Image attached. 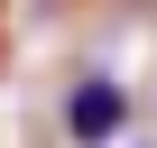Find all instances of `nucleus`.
Here are the masks:
<instances>
[{
  "label": "nucleus",
  "mask_w": 157,
  "mask_h": 148,
  "mask_svg": "<svg viewBox=\"0 0 157 148\" xmlns=\"http://www.w3.org/2000/svg\"><path fill=\"white\" fill-rule=\"evenodd\" d=\"M129 148H148V139H129Z\"/></svg>",
  "instance_id": "obj_2"
},
{
  "label": "nucleus",
  "mask_w": 157,
  "mask_h": 148,
  "mask_svg": "<svg viewBox=\"0 0 157 148\" xmlns=\"http://www.w3.org/2000/svg\"><path fill=\"white\" fill-rule=\"evenodd\" d=\"M65 139L74 148H120L129 139V93L111 84V74H83V84L65 93Z\"/></svg>",
  "instance_id": "obj_1"
}]
</instances>
